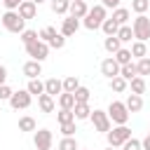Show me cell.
<instances>
[{"label": "cell", "instance_id": "cell-1", "mask_svg": "<svg viewBox=\"0 0 150 150\" xmlns=\"http://www.w3.org/2000/svg\"><path fill=\"white\" fill-rule=\"evenodd\" d=\"M0 21H2V26H5L9 33H19V35H21V33L26 30V19H21L16 9H7V12L0 16Z\"/></svg>", "mask_w": 150, "mask_h": 150}, {"label": "cell", "instance_id": "cell-2", "mask_svg": "<svg viewBox=\"0 0 150 150\" xmlns=\"http://www.w3.org/2000/svg\"><path fill=\"white\" fill-rule=\"evenodd\" d=\"M103 19H108V16H105V7H103V5H94V7H89V12H87V16L82 19V23H84V28L96 30V28H101Z\"/></svg>", "mask_w": 150, "mask_h": 150}, {"label": "cell", "instance_id": "cell-3", "mask_svg": "<svg viewBox=\"0 0 150 150\" xmlns=\"http://www.w3.org/2000/svg\"><path fill=\"white\" fill-rule=\"evenodd\" d=\"M108 117H110V122L112 124H127L129 122V110H127V105H124V101H110V105H108Z\"/></svg>", "mask_w": 150, "mask_h": 150}, {"label": "cell", "instance_id": "cell-4", "mask_svg": "<svg viewBox=\"0 0 150 150\" xmlns=\"http://www.w3.org/2000/svg\"><path fill=\"white\" fill-rule=\"evenodd\" d=\"M105 138H108V145L112 148H122V143L127 138H131V129L127 124H117V127H110V131H105Z\"/></svg>", "mask_w": 150, "mask_h": 150}, {"label": "cell", "instance_id": "cell-5", "mask_svg": "<svg viewBox=\"0 0 150 150\" xmlns=\"http://www.w3.org/2000/svg\"><path fill=\"white\" fill-rule=\"evenodd\" d=\"M131 30H134V38L141 40V42H148L150 40V19L145 14H138L134 21H131Z\"/></svg>", "mask_w": 150, "mask_h": 150}, {"label": "cell", "instance_id": "cell-6", "mask_svg": "<svg viewBox=\"0 0 150 150\" xmlns=\"http://www.w3.org/2000/svg\"><path fill=\"white\" fill-rule=\"evenodd\" d=\"M26 54H28L33 61H40V63H42V61L47 59V54H49V45H47L45 40H40V38H38L35 42L26 45Z\"/></svg>", "mask_w": 150, "mask_h": 150}, {"label": "cell", "instance_id": "cell-7", "mask_svg": "<svg viewBox=\"0 0 150 150\" xmlns=\"http://www.w3.org/2000/svg\"><path fill=\"white\" fill-rule=\"evenodd\" d=\"M30 101H33V96L28 94V89L12 91V96H9V105H12L14 110H26V108L30 105Z\"/></svg>", "mask_w": 150, "mask_h": 150}, {"label": "cell", "instance_id": "cell-8", "mask_svg": "<svg viewBox=\"0 0 150 150\" xmlns=\"http://www.w3.org/2000/svg\"><path fill=\"white\" fill-rule=\"evenodd\" d=\"M89 120L94 122V129H96V131H101V134L110 131V127H112V122H110V117H108V112H105V110H91Z\"/></svg>", "mask_w": 150, "mask_h": 150}, {"label": "cell", "instance_id": "cell-9", "mask_svg": "<svg viewBox=\"0 0 150 150\" xmlns=\"http://www.w3.org/2000/svg\"><path fill=\"white\" fill-rule=\"evenodd\" d=\"M33 143L38 150H52V143H54V134L49 129H38L35 136H33Z\"/></svg>", "mask_w": 150, "mask_h": 150}, {"label": "cell", "instance_id": "cell-10", "mask_svg": "<svg viewBox=\"0 0 150 150\" xmlns=\"http://www.w3.org/2000/svg\"><path fill=\"white\" fill-rule=\"evenodd\" d=\"M77 28H80V19H75V16H66L63 21H61V35L63 38H70V35H75L77 33Z\"/></svg>", "mask_w": 150, "mask_h": 150}, {"label": "cell", "instance_id": "cell-11", "mask_svg": "<svg viewBox=\"0 0 150 150\" xmlns=\"http://www.w3.org/2000/svg\"><path fill=\"white\" fill-rule=\"evenodd\" d=\"M16 12H19V16H21V19H26V21H28V19H35V14H38V5H35L33 0H23V2L19 5V9H16Z\"/></svg>", "mask_w": 150, "mask_h": 150}, {"label": "cell", "instance_id": "cell-12", "mask_svg": "<svg viewBox=\"0 0 150 150\" xmlns=\"http://www.w3.org/2000/svg\"><path fill=\"white\" fill-rule=\"evenodd\" d=\"M101 73L110 80V77H115V75H120V63L110 56V59H103L101 61Z\"/></svg>", "mask_w": 150, "mask_h": 150}, {"label": "cell", "instance_id": "cell-13", "mask_svg": "<svg viewBox=\"0 0 150 150\" xmlns=\"http://www.w3.org/2000/svg\"><path fill=\"white\" fill-rule=\"evenodd\" d=\"M87 12H89V7H87L84 0H70V7H68V14H70V16H75V19H84Z\"/></svg>", "mask_w": 150, "mask_h": 150}, {"label": "cell", "instance_id": "cell-14", "mask_svg": "<svg viewBox=\"0 0 150 150\" xmlns=\"http://www.w3.org/2000/svg\"><path fill=\"white\" fill-rule=\"evenodd\" d=\"M23 75H26L28 80L40 77V75H42V63H40V61H33V59L26 61V63H23Z\"/></svg>", "mask_w": 150, "mask_h": 150}, {"label": "cell", "instance_id": "cell-15", "mask_svg": "<svg viewBox=\"0 0 150 150\" xmlns=\"http://www.w3.org/2000/svg\"><path fill=\"white\" fill-rule=\"evenodd\" d=\"M63 91V82L59 80V77H49V80H45V94H49V96H59Z\"/></svg>", "mask_w": 150, "mask_h": 150}, {"label": "cell", "instance_id": "cell-16", "mask_svg": "<svg viewBox=\"0 0 150 150\" xmlns=\"http://www.w3.org/2000/svg\"><path fill=\"white\" fill-rule=\"evenodd\" d=\"M124 105H127L129 112H138V110L143 108V96H141V94H129L127 101H124Z\"/></svg>", "mask_w": 150, "mask_h": 150}, {"label": "cell", "instance_id": "cell-17", "mask_svg": "<svg viewBox=\"0 0 150 150\" xmlns=\"http://www.w3.org/2000/svg\"><path fill=\"white\" fill-rule=\"evenodd\" d=\"M38 105H40L42 112H54V108H56L54 96H49V94H40V96H38Z\"/></svg>", "mask_w": 150, "mask_h": 150}, {"label": "cell", "instance_id": "cell-18", "mask_svg": "<svg viewBox=\"0 0 150 150\" xmlns=\"http://www.w3.org/2000/svg\"><path fill=\"white\" fill-rule=\"evenodd\" d=\"M26 89L30 96H40V94H45V82H40V77H33V80H28Z\"/></svg>", "mask_w": 150, "mask_h": 150}, {"label": "cell", "instance_id": "cell-19", "mask_svg": "<svg viewBox=\"0 0 150 150\" xmlns=\"http://www.w3.org/2000/svg\"><path fill=\"white\" fill-rule=\"evenodd\" d=\"M73 115H75V120H89V115H91V108H89V103H75V108H73Z\"/></svg>", "mask_w": 150, "mask_h": 150}, {"label": "cell", "instance_id": "cell-20", "mask_svg": "<svg viewBox=\"0 0 150 150\" xmlns=\"http://www.w3.org/2000/svg\"><path fill=\"white\" fill-rule=\"evenodd\" d=\"M129 16H131V12H129L127 7H115V9H112V19H115L120 26H124V23L129 21Z\"/></svg>", "mask_w": 150, "mask_h": 150}, {"label": "cell", "instance_id": "cell-21", "mask_svg": "<svg viewBox=\"0 0 150 150\" xmlns=\"http://www.w3.org/2000/svg\"><path fill=\"white\" fill-rule=\"evenodd\" d=\"M59 108L73 110V108H75V96H73L70 91H61V94H59Z\"/></svg>", "mask_w": 150, "mask_h": 150}, {"label": "cell", "instance_id": "cell-22", "mask_svg": "<svg viewBox=\"0 0 150 150\" xmlns=\"http://www.w3.org/2000/svg\"><path fill=\"white\" fill-rule=\"evenodd\" d=\"M117 28H120V23L110 16V19H103V23H101V30L105 33V35H117Z\"/></svg>", "mask_w": 150, "mask_h": 150}, {"label": "cell", "instance_id": "cell-23", "mask_svg": "<svg viewBox=\"0 0 150 150\" xmlns=\"http://www.w3.org/2000/svg\"><path fill=\"white\" fill-rule=\"evenodd\" d=\"M131 56H136V59H143V56H148V47H145V42H141V40H136V42H131Z\"/></svg>", "mask_w": 150, "mask_h": 150}, {"label": "cell", "instance_id": "cell-24", "mask_svg": "<svg viewBox=\"0 0 150 150\" xmlns=\"http://www.w3.org/2000/svg\"><path fill=\"white\" fill-rule=\"evenodd\" d=\"M120 75L129 82V80H134L136 75H138V70H136V63H124V66H120Z\"/></svg>", "mask_w": 150, "mask_h": 150}, {"label": "cell", "instance_id": "cell-25", "mask_svg": "<svg viewBox=\"0 0 150 150\" xmlns=\"http://www.w3.org/2000/svg\"><path fill=\"white\" fill-rule=\"evenodd\" d=\"M129 87H131V94H145V77L136 75L134 80H129Z\"/></svg>", "mask_w": 150, "mask_h": 150}, {"label": "cell", "instance_id": "cell-26", "mask_svg": "<svg viewBox=\"0 0 150 150\" xmlns=\"http://www.w3.org/2000/svg\"><path fill=\"white\" fill-rule=\"evenodd\" d=\"M103 47H105V52H110V54H115L120 47H122V42L117 40V35H105V42H103Z\"/></svg>", "mask_w": 150, "mask_h": 150}, {"label": "cell", "instance_id": "cell-27", "mask_svg": "<svg viewBox=\"0 0 150 150\" xmlns=\"http://www.w3.org/2000/svg\"><path fill=\"white\" fill-rule=\"evenodd\" d=\"M112 59H115L120 66H124V63H131V52H129V49H124V47H120V49L112 54Z\"/></svg>", "mask_w": 150, "mask_h": 150}, {"label": "cell", "instance_id": "cell-28", "mask_svg": "<svg viewBox=\"0 0 150 150\" xmlns=\"http://www.w3.org/2000/svg\"><path fill=\"white\" fill-rule=\"evenodd\" d=\"M127 87H129V82H127L122 75H115V77H110V89H112V91H117V94H120V91H124Z\"/></svg>", "mask_w": 150, "mask_h": 150}, {"label": "cell", "instance_id": "cell-29", "mask_svg": "<svg viewBox=\"0 0 150 150\" xmlns=\"http://www.w3.org/2000/svg\"><path fill=\"white\" fill-rule=\"evenodd\" d=\"M73 96H75V103H89V96H91V91L87 89V87H77L75 91H73Z\"/></svg>", "mask_w": 150, "mask_h": 150}, {"label": "cell", "instance_id": "cell-30", "mask_svg": "<svg viewBox=\"0 0 150 150\" xmlns=\"http://www.w3.org/2000/svg\"><path fill=\"white\" fill-rule=\"evenodd\" d=\"M49 7H52V12H54V14H66V12H68V7H70V0H52V2H49Z\"/></svg>", "mask_w": 150, "mask_h": 150}, {"label": "cell", "instance_id": "cell-31", "mask_svg": "<svg viewBox=\"0 0 150 150\" xmlns=\"http://www.w3.org/2000/svg\"><path fill=\"white\" fill-rule=\"evenodd\" d=\"M131 38H134V30H131V26H120L117 28V40L120 42H131Z\"/></svg>", "mask_w": 150, "mask_h": 150}, {"label": "cell", "instance_id": "cell-32", "mask_svg": "<svg viewBox=\"0 0 150 150\" xmlns=\"http://www.w3.org/2000/svg\"><path fill=\"white\" fill-rule=\"evenodd\" d=\"M19 131H35V120L30 115H23L19 120Z\"/></svg>", "mask_w": 150, "mask_h": 150}, {"label": "cell", "instance_id": "cell-33", "mask_svg": "<svg viewBox=\"0 0 150 150\" xmlns=\"http://www.w3.org/2000/svg\"><path fill=\"white\" fill-rule=\"evenodd\" d=\"M61 82H63V91H70V94L80 87V80H77L75 75H68V77H66V80H61Z\"/></svg>", "mask_w": 150, "mask_h": 150}, {"label": "cell", "instance_id": "cell-34", "mask_svg": "<svg viewBox=\"0 0 150 150\" xmlns=\"http://www.w3.org/2000/svg\"><path fill=\"white\" fill-rule=\"evenodd\" d=\"M136 70H138V75H141V77L150 75V59H148V56L138 59V63H136Z\"/></svg>", "mask_w": 150, "mask_h": 150}, {"label": "cell", "instance_id": "cell-35", "mask_svg": "<svg viewBox=\"0 0 150 150\" xmlns=\"http://www.w3.org/2000/svg\"><path fill=\"white\" fill-rule=\"evenodd\" d=\"M131 9L136 14H145L150 9V0H131Z\"/></svg>", "mask_w": 150, "mask_h": 150}, {"label": "cell", "instance_id": "cell-36", "mask_svg": "<svg viewBox=\"0 0 150 150\" xmlns=\"http://www.w3.org/2000/svg\"><path fill=\"white\" fill-rule=\"evenodd\" d=\"M59 150H77L75 138H73V136H63V138L59 141Z\"/></svg>", "mask_w": 150, "mask_h": 150}, {"label": "cell", "instance_id": "cell-37", "mask_svg": "<svg viewBox=\"0 0 150 150\" xmlns=\"http://www.w3.org/2000/svg\"><path fill=\"white\" fill-rule=\"evenodd\" d=\"M38 35H40V40L49 42V40H52V38H56L59 33H56V28H54V26H45V28H42V30H40Z\"/></svg>", "mask_w": 150, "mask_h": 150}, {"label": "cell", "instance_id": "cell-38", "mask_svg": "<svg viewBox=\"0 0 150 150\" xmlns=\"http://www.w3.org/2000/svg\"><path fill=\"white\" fill-rule=\"evenodd\" d=\"M56 120H59V124H66V122H73V120H75V115H73V110L61 108V110H59V115H56Z\"/></svg>", "mask_w": 150, "mask_h": 150}, {"label": "cell", "instance_id": "cell-39", "mask_svg": "<svg viewBox=\"0 0 150 150\" xmlns=\"http://www.w3.org/2000/svg\"><path fill=\"white\" fill-rule=\"evenodd\" d=\"M122 150H143V148H141V141L131 136V138H127V141L122 143Z\"/></svg>", "mask_w": 150, "mask_h": 150}, {"label": "cell", "instance_id": "cell-40", "mask_svg": "<svg viewBox=\"0 0 150 150\" xmlns=\"http://www.w3.org/2000/svg\"><path fill=\"white\" fill-rule=\"evenodd\" d=\"M38 38H40V35H38L35 30H23V33H21V42H23V47L30 45V42H35Z\"/></svg>", "mask_w": 150, "mask_h": 150}, {"label": "cell", "instance_id": "cell-41", "mask_svg": "<svg viewBox=\"0 0 150 150\" xmlns=\"http://www.w3.org/2000/svg\"><path fill=\"white\" fill-rule=\"evenodd\" d=\"M75 131H77V129H75V120L61 124V134H63V136H75Z\"/></svg>", "mask_w": 150, "mask_h": 150}, {"label": "cell", "instance_id": "cell-42", "mask_svg": "<svg viewBox=\"0 0 150 150\" xmlns=\"http://www.w3.org/2000/svg\"><path fill=\"white\" fill-rule=\"evenodd\" d=\"M47 45H49V47H54V49H61V47L66 45V38H63V35L59 33V35H56V38H52V40H49Z\"/></svg>", "mask_w": 150, "mask_h": 150}, {"label": "cell", "instance_id": "cell-43", "mask_svg": "<svg viewBox=\"0 0 150 150\" xmlns=\"http://www.w3.org/2000/svg\"><path fill=\"white\" fill-rule=\"evenodd\" d=\"M9 96H12V89L7 84H0V101H9Z\"/></svg>", "mask_w": 150, "mask_h": 150}, {"label": "cell", "instance_id": "cell-44", "mask_svg": "<svg viewBox=\"0 0 150 150\" xmlns=\"http://www.w3.org/2000/svg\"><path fill=\"white\" fill-rule=\"evenodd\" d=\"M23 0H2V5H5V9H19V5H21Z\"/></svg>", "mask_w": 150, "mask_h": 150}, {"label": "cell", "instance_id": "cell-45", "mask_svg": "<svg viewBox=\"0 0 150 150\" xmlns=\"http://www.w3.org/2000/svg\"><path fill=\"white\" fill-rule=\"evenodd\" d=\"M120 2H122V0H101V5H103L105 9H115V7H120Z\"/></svg>", "mask_w": 150, "mask_h": 150}, {"label": "cell", "instance_id": "cell-46", "mask_svg": "<svg viewBox=\"0 0 150 150\" xmlns=\"http://www.w3.org/2000/svg\"><path fill=\"white\" fill-rule=\"evenodd\" d=\"M141 148H143V150H150V134H148V136L141 141Z\"/></svg>", "mask_w": 150, "mask_h": 150}, {"label": "cell", "instance_id": "cell-47", "mask_svg": "<svg viewBox=\"0 0 150 150\" xmlns=\"http://www.w3.org/2000/svg\"><path fill=\"white\" fill-rule=\"evenodd\" d=\"M5 80H7V68L0 66V84H5Z\"/></svg>", "mask_w": 150, "mask_h": 150}, {"label": "cell", "instance_id": "cell-48", "mask_svg": "<svg viewBox=\"0 0 150 150\" xmlns=\"http://www.w3.org/2000/svg\"><path fill=\"white\" fill-rule=\"evenodd\" d=\"M33 2H35V5H40V2H45V0H33Z\"/></svg>", "mask_w": 150, "mask_h": 150}, {"label": "cell", "instance_id": "cell-49", "mask_svg": "<svg viewBox=\"0 0 150 150\" xmlns=\"http://www.w3.org/2000/svg\"><path fill=\"white\" fill-rule=\"evenodd\" d=\"M105 150H115V148H112V145H108V148H105Z\"/></svg>", "mask_w": 150, "mask_h": 150}, {"label": "cell", "instance_id": "cell-50", "mask_svg": "<svg viewBox=\"0 0 150 150\" xmlns=\"http://www.w3.org/2000/svg\"><path fill=\"white\" fill-rule=\"evenodd\" d=\"M148 134H150V129H148Z\"/></svg>", "mask_w": 150, "mask_h": 150}, {"label": "cell", "instance_id": "cell-51", "mask_svg": "<svg viewBox=\"0 0 150 150\" xmlns=\"http://www.w3.org/2000/svg\"><path fill=\"white\" fill-rule=\"evenodd\" d=\"M84 2H89V0H84Z\"/></svg>", "mask_w": 150, "mask_h": 150}, {"label": "cell", "instance_id": "cell-52", "mask_svg": "<svg viewBox=\"0 0 150 150\" xmlns=\"http://www.w3.org/2000/svg\"><path fill=\"white\" fill-rule=\"evenodd\" d=\"M0 112H2V108H0Z\"/></svg>", "mask_w": 150, "mask_h": 150}, {"label": "cell", "instance_id": "cell-53", "mask_svg": "<svg viewBox=\"0 0 150 150\" xmlns=\"http://www.w3.org/2000/svg\"><path fill=\"white\" fill-rule=\"evenodd\" d=\"M77 150H80V148H77Z\"/></svg>", "mask_w": 150, "mask_h": 150}]
</instances>
